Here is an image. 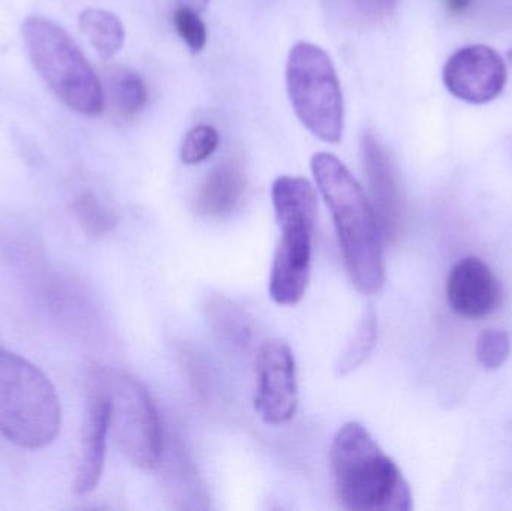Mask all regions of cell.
Wrapping results in <instances>:
<instances>
[{"label": "cell", "instance_id": "6da1fadb", "mask_svg": "<svg viewBox=\"0 0 512 511\" xmlns=\"http://www.w3.org/2000/svg\"><path fill=\"white\" fill-rule=\"evenodd\" d=\"M310 165L319 192L333 216L352 284L366 296L378 294L385 282L384 234L372 203L337 156L319 152Z\"/></svg>", "mask_w": 512, "mask_h": 511}, {"label": "cell", "instance_id": "7a4b0ae2", "mask_svg": "<svg viewBox=\"0 0 512 511\" xmlns=\"http://www.w3.org/2000/svg\"><path fill=\"white\" fill-rule=\"evenodd\" d=\"M337 500L354 511H411L412 492L396 462L360 423L339 429L330 450Z\"/></svg>", "mask_w": 512, "mask_h": 511}, {"label": "cell", "instance_id": "3957f363", "mask_svg": "<svg viewBox=\"0 0 512 511\" xmlns=\"http://www.w3.org/2000/svg\"><path fill=\"white\" fill-rule=\"evenodd\" d=\"M271 200L280 240L271 266L268 293L273 302L294 306L309 285L318 201L312 183L303 177L280 176L271 186Z\"/></svg>", "mask_w": 512, "mask_h": 511}, {"label": "cell", "instance_id": "277c9868", "mask_svg": "<svg viewBox=\"0 0 512 511\" xmlns=\"http://www.w3.org/2000/svg\"><path fill=\"white\" fill-rule=\"evenodd\" d=\"M62 426L59 396L47 375L0 347V434L24 449L47 447Z\"/></svg>", "mask_w": 512, "mask_h": 511}, {"label": "cell", "instance_id": "5b68a950", "mask_svg": "<svg viewBox=\"0 0 512 511\" xmlns=\"http://www.w3.org/2000/svg\"><path fill=\"white\" fill-rule=\"evenodd\" d=\"M21 33L30 62L48 89L81 116L101 114L105 107L101 80L68 32L33 15L21 24Z\"/></svg>", "mask_w": 512, "mask_h": 511}, {"label": "cell", "instance_id": "8992f818", "mask_svg": "<svg viewBox=\"0 0 512 511\" xmlns=\"http://www.w3.org/2000/svg\"><path fill=\"white\" fill-rule=\"evenodd\" d=\"M286 90L307 131L324 143H340L345 125L342 87L333 60L321 47L301 41L291 48Z\"/></svg>", "mask_w": 512, "mask_h": 511}, {"label": "cell", "instance_id": "52a82bcc", "mask_svg": "<svg viewBox=\"0 0 512 511\" xmlns=\"http://www.w3.org/2000/svg\"><path fill=\"white\" fill-rule=\"evenodd\" d=\"M89 377L98 381L110 399V429L123 455L143 470L158 467L162 431L150 393L131 375L93 366Z\"/></svg>", "mask_w": 512, "mask_h": 511}, {"label": "cell", "instance_id": "ba28073f", "mask_svg": "<svg viewBox=\"0 0 512 511\" xmlns=\"http://www.w3.org/2000/svg\"><path fill=\"white\" fill-rule=\"evenodd\" d=\"M255 410L268 425L288 423L298 407L294 354L283 339L265 341L256 354Z\"/></svg>", "mask_w": 512, "mask_h": 511}, {"label": "cell", "instance_id": "9c48e42d", "mask_svg": "<svg viewBox=\"0 0 512 511\" xmlns=\"http://www.w3.org/2000/svg\"><path fill=\"white\" fill-rule=\"evenodd\" d=\"M507 63L495 48L466 45L445 63L442 80L451 95L469 104H487L504 92Z\"/></svg>", "mask_w": 512, "mask_h": 511}, {"label": "cell", "instance_id": "30bf717a", "mask_svg": "<svg viewBox=\"0 0 512 511\" xmlns=\"http://www.w3.org/2000/svg\"><path fill=\"white\" fill-rule=\"evenodd\" d=\"M361 155L370 203L378 216L382 234L388 242L396 243L403 233V200L393 162L372 132H366L361 138Z\"/></svg>", "mask_w": 512, "mask_h": 511}, {"label": "cell", "instance_id": "8fae6325", "mask_svg": "<svg viewBox=\"0 0 512 511\" xmlns=\"http://www.w3.org/2000/svg\"><path fill=\"white\" fill-rule=\"evenodd\" d=\"M87 386L89 401L81 429L74 477V492L80 497L95 491L101 482L110 431V399L107 392L90 377L87 378Z\"/></svg>", "mask_w": 512, "mask_h": 511}, {"label": "cell", "instance_id": "7c38bea8", "mask_svg": "<svg viewBox=\"0 0 512 511\" xmlns=\"http://www.w3.org/2000/svg\"><path fill=\"white\" fill-rule=\"evenodd\" d=\"M447 296L454 312L478 320L489 317L499 308L502 288L495 273L483 260L466 257L451 270Z\"/></svg>", "mask_w": 512, "mask_h": 511}, {"label": "cell", "instance_id": "4fadbf2b", "mask_svg": "<svg viewBox=\"0 0 512 511\" xmlns=\"http://www.w3.org/2000/svg\"><path fill=\"white\" fill-rule=\"evenodd\" d=\"M243 171L233 162H222L207 174L194 197V210L207 218L230 215L245 194Z\"/></svg>", "mask_w": 512, "mask_h": 511}, {"label": "cell", "instance_id": "5bb4252c", "mask_svg": "<svg viewBox=\"0 0 512 511\" xmlns=\"http://www.w3.org/2000/svg\"><path fill=\"white\" fill-rule=\"evenodd\" d=\"M102 89L105 101L123 120L134 119L149 101V90L141 75L125 66L108 68Z\"/></svg>", "mask_w": 512, "mask_h": 511}, {"label": "cell", "instance_id": "9a60e30c", "mask_svg": "<svg viewBox=\"0 0 512 511\" xmlns=\"http://www.w3.org/2000/svg\"><path fill=\"white\" fill-rule=\"evenodd\" d=\"M207 323L212 332L225 344L245 348L254 336L251 315L225 296L212 297L206 308Z\"/></svg>", "mask_w": 512, "mask_h": 511}, {"label": "cell", "instance_id": "2e32d148", "mask_svg": "<svg viewBox=\"0 0 512 511\" xmlns=\"http://www.w3.org/2000/svg\"><path fill=\"white\" fill-rule=\"evenodd\" d=\"M78 24L102 59H113L122 50L125 26L114 12L101 8L84 9L78 17Z\"/></svg>", "mask_w": 512, "mask_h": 511}, {"label": "cell", "instance_id": "e0dca14e", "mask_svg": "<svg viewBox=\"0 0 512 511\" xmlns=\"http://www.w3.org/2000/svg\"><path fill=\"white\" fill-rule=\"evenodd\" d=\"M376 339H378V318H376L375 309L369 308L364 312L355 330L354 338L351 339L337 363V375L345 377L360 368L372 354Z\"/></svg>", "mask_w": 512, "mask_h": 511}, {"label": "cell", "instance_id": "ac0fdd59", "mask_svg": "<svg viewBox=\"0 0 512 511\" xmlns=\"http://www.w3.org/2000/svg\"><path fill=\"white\" fill-rule=\"evenodd\" d=\"M72 210L84 233L95 239L110 234L119 222L116 213L107 204L102 203L98 195L93 192L77 195L72 203Z\"/></svg>", "mask_w": 512, "mask_h": 511}, {"label": "cell", "instance_id": "d6986e66", "mask_svg": "<svg viewBox=\"0 0 512 511\" xmlns=\"http://www.w3.org/2000/svg\"><path fill=\"white\" fill-rule=\"evenodd\" d=\"M219 132L210 125L189 129L180 149V158L186 165L200 164L213 155L219 146Z\"/></svg>", "mask_w": 512, "mask_h": 511}, {"label": "cell", "instance_id": "ffe728a7", "mask_svg": "<svg viewBox=\"0 0 512 511\" xmlns=\"http://www.w3.org/2000/svg\"><path fill=\"white\" fill-rule=\"evenodd\" d=\"M510 338L504 330L489 329L477 341V359L486 369H499L510 357Z\"/></svg>", "mask_w": 512, "mask_h": 511}, {"label": "cell", "instance_id": "44dd1931", "mask_svg": "<svg viewBox=\"0 0 512 511\" xmlns=\"http://www.w3.org/2000/svg\"><path fill=\"white\" fill-rule=\"evenodd\" d=\"M174 24L180 38L192 53H201L207 44V27L195 9L180 5L174 12Z\"/></svg>", "mask_w": 512, "mask_h": 511}, {"label": "cell", "instance_id": "7402d4cb", "mask_svg": "<svg viewBox=\"0 0 512 511\" xmlns=\"http://www.w3.org/2000/svg\"><path fill=\"white\" fill-rule=\"evenodd\" d=\"M348 3L357 17L360 15L367 20H376L390 14L397 0H348Z\"/></svg>", "mask_w": 512, "mask_h": 511}, {"label": "cell", "instance_id": "603a6c76", "mask_svg": "<svg viewBox=\"0 0 512 511\" xmlns=\"http://www.w3.org/2000/svg\"><path fill=\"white\" fill-rule=\"evenodd\" d=\"M471 3L472 0H445V5H447L448 11L454 15L463 14V12L469 8Z\"/></svg>", "mask_w": 512, "mask_h": 511}, {"label": "cell", "instance_id": "cb8c5ba5", "mask_svg": "<svg viewBox=\"0 0 512 511\" xmlns=\"http://www.w3.org/2000/svg\"><path fill=\"white\" fill-rule=\"evenodd\" d=\"M180 5L188 6V8L195 9V11L201 12L207 8L210 0H177Z\"/></svg>", "mask_w": 512, "mask_h": 511}, {"label": "cell", "instance_id": "d4e9b609", "mask_svg": "<svg viewBox=\"0 0 512 511\" xmlns=\"http://www.w3.org/2000/svg\"><path fill=\"white\" fill-rule=\"evenodd\" d=\"M507 57H508V62H510L511 69H512V50L508 51Z\"/></svg>", "mask_w": 512, "mask_h": 511}]
</instances>
